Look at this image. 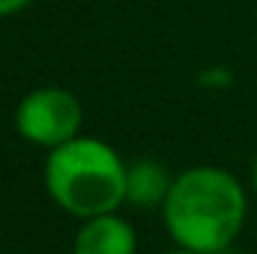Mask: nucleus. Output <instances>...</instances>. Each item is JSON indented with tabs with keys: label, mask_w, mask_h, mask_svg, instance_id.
<instances>
[{
	"label": "nucleus",
	"mask_w": 257,
	"mask_h": 254,
	"mask_svg": "<svg viewBox=\"0 0 257 254\" xmlns=\"http://www.w3.org/2000/svg\"><path fill=\"white\" fill-rule=\"evenodd\" d=\"M245 209V191L233 174L200 165L174 180L162 203V218L180 248L218 254L239 236Z\"/></svg>",
	"instance_id": "f257e3e1"
},
{
	"label": "nucleus",
	"mask_w": 257,
	"mask_h": 254,
	"mask_svg": "<svg viewBox=\"0 0 257 254\" xmlns=\"http://www.w3.org/2000/svg\"><path fill=\"white\" fill-rule=\"evenodd\" d=\"M128 168L120 153L99 141L78 135L69 144L48 150L45 191L48 197L78 218H96L117 212L126 203Z\"/></svg>",
	"instance_id": "f03ea898"
},
{
	"label": "nucleus",
	"mask_w": 257,
	"mask_h": 254,
	"mask_svg": "<svg viewBox=\"0 0 257 254\" xmlns=\"http://www.w3.org/2000/svg\"><path fill=\"white\" fill-rule=\"evenodd\" d=\"M84 108L75 93L63 87L30 90L15 108V129L27 144L57 150L81 135Z\"/></svg>",
	"instance_id": "7ed1b4c3"
},
{
	"label": "nucleus",
	"mask_w": 257,
	"mask_h": 254,
	"mask_svg": "<svg viewBox=\"0 0 257 254\" xmlns=\"http://www.w3.org/2000/svg\"><path fill=\"white\" fill-rule=\"evenodd\" d=\"M138 236L135 227L117 212L84 218V224L75 233L72 254H135Z\"/></svg>",
	"instance_id": "20e7f679"
},
{
	"label": "nucleus",
	"mask_w": 257,
	"mask_h": 254,
	"mask_svg": "<svg viewBox=\"0 0 257 254\" xmlns=\"http://www.w3.org/2000/svg\"><path fill=\"white\" fill-rule=\"evenodd\" d=\"M171 186H174V180L168 177V171L159 162L141 159V162L128 165V180H126V200L128 203H138V206L165 203Z\"/></svg>",
	"instance_id": "39448f33"
},
{
	"label": "nucleus",
	"mask_w": 257,
	"mask_h": 254,
	"mask_svg": "<svg viewBox=\"0 0 257 254\" xmlns=\"http://www.w3.org/2000/svg\"><path fill=\"white\" fill-rule=\"evenodd\" d=\"M33 0H0V18H6V15H15V12H21L24 6H30Z\"/></svg>",
	"instance_id": "423d86ee"
},
{
	"label": "nucleus",
	"mask_w": 257,
	"mask_h": 254,
	"mask_svg": "<svg viewBox=\"0 0 257 254\" xmlns=\"http://www.w3.org/2000/svg\"><path fill=\"white\" fill-rule=\"evenodd\" d=\"M251 186L257 191V156H254V162H251Z\"/></svg>",
	"instance_id": "0eeeda50"
},
{
	"label": "nucleus",
	"mask_w": 257,
	"mask_h": 254,
	"mask_svg": "<svg viewBox=\"0 0 257 254\" xmlns=\"http://www.w3.org/2000/svg\"><path fill=\"white\" fill-rule=\"evenodd\" d=\"M168 254H200V251H189V248H180V245H177L174 251H168Z\"/></svg>",
	"instance_id": "6e6552de"
}]
</instances>
